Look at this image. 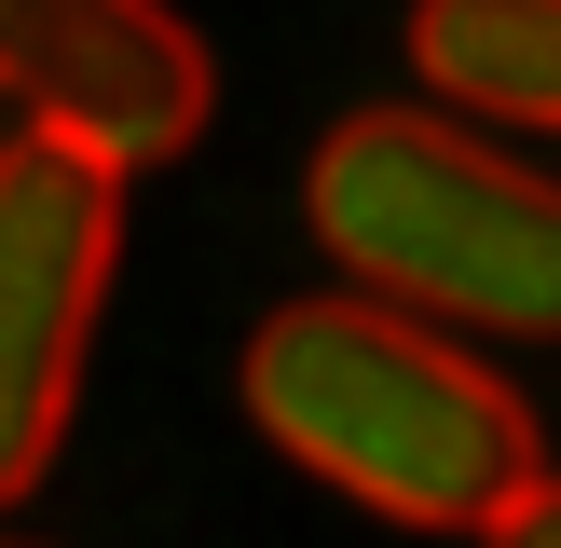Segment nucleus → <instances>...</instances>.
Returning a JSON list of instances; mask_svg holds the SVG:
<instances>
[{
  "instance_id": "nucleus-1",
  "label": "nucleus",
  "mask_w": 561,
  "mask_h": 548,
  "mask_svg": "<svg viewBox=\"0 0 561 548\" xmlns=\"http://www.w3.org/2000/svg\"><path fill=\"white\" fill-rule=\"evenodd\" d=\"M247 425L411 535H493L535 493V411L411 301H274L247 343Z\"/></svg>"
},
{
  "instance_id": "nucleus-2",
  "label": "nucleus",
  "mask_w": 561,
  "mask_h": 548,
  "mask_svg": "<svg viewBox=\"0 0 561 548\" xmlns=\"http://www.w3.org/2000/svg\"><path fill=\"white\" fill-rule=\"evenodd\" d=\"M316 247L370 274L383 301L438 329H493V343H561V179L453 110H356L316 137Z\"/></svg>"
},
{
  "instance_id": "nucleus-3",
  "label": "nucleus",
  "mask_w": 561,
  "mask_h": 548,
  "mask_svg": "<svg viewBox=\"0 0 561 548\" xmlns=\"http://www.w3.org/2000/svg\"><path fill=\"white\" fill-rule=\"evenodd\" d=\"M110 261H124V164H96V151L27 124L0 151V507L69 438Z\"/></svg>"
},
{
  "instance_id": "nucleus-4",
  "label": "nucleus",
  "mask_w": 561,
  "mask_h": 548,
  "mask_svg": "<svg viewBox=\"0 0 561 548\" xmlns=\"http://www.w3.org/2000/svg\"><path fill=\"white\" fill-rule=\"evenodd\" d=\"M0 96L96 164H164L206 137V42L164 0H0Z\"/></svg>"
},
{
  "instance_id": "nucleus-5",
  "label": "nucleus",
  "mask_w": 561,
  "mask_h": 548,
  "mask_svg": "<svg viewBox=\"0 0 561 548\" xmlns=\"http://www.w3.org/2000/svg\"><path fill=\"white\" fill-rule=\"evenodd\" d=\"M411 55L438 110L561 137V0H411Z\"/></svg>"
},
{
  "instance_id": "nucleus-6",
  "label": "nucleus",
  "mask_w": 561,
  "mask_h": 548,
  "mask_svg": "<svg viewBox=\"0 0 561 548\" xmlns=\"http://www.w3.org/2000/svg\"><path fill=\"white\" fill-rule=\"evenodd\" d=\"M493 548H561V480H548V466H535V493L493 521Z\"/></svg>"
}]
</instances>
